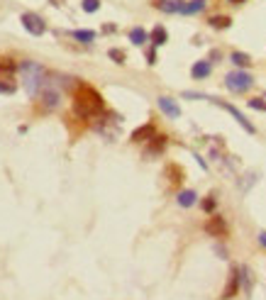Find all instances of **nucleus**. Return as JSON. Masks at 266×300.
Segmentation results:
<instances>
[{"instance_id":"f257e3e1","label":"nucleus","mask_w":266,"mask_h":300,"mask_svg":"<svg viewBox=\"0 0 266 300\" xmlns=\"http://www.w3.org/2000/svg\"><path fill=\"white\" fill-rule=\"evenodd\" d=\"M74 110L83 120H95L100 112L105 110V100L93 86L78 83L76 90H74Z\"/></svg>"},{"instance_id":"f03ea898","label":"nucleus","mask_w":266,"mask_h":300,"mask_svg":"<svg viewBox=\"0 0 266 300\" xmlns=\"http://www.w3.org/2000/svg\"><path fill=\"white\" fill-rule=\"evenodd\" d=\"M17 71L22 73V83H25V88H27V93H30V95H37L46 81V71L39 66L37 61H22V64L17 66Z\"/></svg>"},{"instance_id":"7ed1b4c3","label":"nucleus","mask_w":266,"mask_h":300,"mask_svg":"<svg viewBox=\"0 0 266 300\" xmlns=\"http://www.w3.org/2000/svg\"><path fill=\"white\" fill-rule=\"evenodd\" d=\"M225 86H227L230 93L242 95V93H247V90L254 86V78H252V73H247V71H242V68H237V71H230V73L225 76Z\"/></svg>"},{"instance_id":"20e7f679","label":"nucleus","mask_w":266,"mask_h":300,"mask_svg":"<svg viewBox=\"0 0 266 300\" xmlns=\"http://www.w3.org/2000/svg\"><path fill=\"white\" fill-rule=\"evenodd\" d=\"M20 22H22L25 30H27L30 34H34V37H39V34L46 32L44 20H42L37 12H22V15H20Z\"/></svg>"},{"instance_id":"39448f33","label":"nucleus","mask_w":266,"mask_h":300,"mask_svg":"<svg viewBox=\"0 0 266 300\" xmlns=\"http://www.w3.org/2000/svg\"><path fill=\"white\" fill-rule=\"evenodd\" d=\"M156 10L166 12V15H183V8H186V0H152Z\"/></svg>"},{"instance_id":"423d86ee","label":"nucleus","mask_w":266,"mask_h":300,"mask_svg":"<svg viewBox=\"0 0 266 300\" xmlns=\"http://www.w3.org/2000/svg\"><path fill=\"white\" fill-rule=\"evenodd\" d=\"M215 103H217L220 108H225V110L230 112V115H232L234 120H237V124H242V127H244V132H249V134H254V132H256V127H254V124L249 122V120H247V117H244V115H242L239 110H237L234 105H230V103H222V100H215Z\"/></svg>"},{"instance_id":"0eeeda50","label":"nucleus","mask_w":266,"mask_h":300,"mask_svg":"<svg viewBox=\"0 0 266 300\" xmlns=\"http://www.w3.org/2000/svg\"><path fill=\"white\" fill-rule=\"evenodd\" d=\"M205 232L210 234V237H227V222H225V217L212 215L210 220L205 222Z\"/></svg>"},{"instance_id":"6e6552de","label":"nucleus","mask_w":266,"mask_h":300,"mask_svg":"<svg viewBox=\"0 0 266 300\" xmlns=\"http://www.w3.org/2000/svg\"><path fill=\"white\" fill-rule=\"evenodd\" d=\"M239 288H242V281H239V268H232V271H230V278H227V286H225V290H222V298H225V300L234 298V295L239 293Z\"/></svg>"},{"instance_id":"1a4fd4ad","label":"nucleus","mask_w":266,"mask_h":300,"mask_svg":"<svg viewBox=\"0 0 266 300\" xmlns=\"http://www.w3.org/2000/svg\"><path fill=\"white\" fill-rule=\"evenodd\" d=\"M156 103H159V110L164 112L166 117H171V120H178V117H181V108H178V103L174 98L161 95V98L156 100Z\"/></svg>"},{"instance_id":"9d476101","label":"nucleus","mask_w":266,"mask_h":300,"mask_svg":"<svg viewBox=\"0 0 266 300\" xmlns=\"http://www.w3.org/2000/svg\"><path fill=\"white\" fill-rule=\"evenodd\" d=\"M210 73H212V61H210V59L196 61V64L190 66V76L196 78V81H203V78H208Z\"/></svg>"},{"instance_id":"9b49d317","label":"nucleus","mask_w":266,"mask_h":300,"mask_svg":"<svg viewBox=\"0 0 266 300\" xmlns=\"http://www.w3.org/2000/svg\"><path fill=\"white\" fill-rule=\"evenodd\" d=\"M154 134H156V127L152 122H147L132 132V142H149V139H154Z\"/></svg>"},{"instance_id":"f8f14e48","label":"nucleus","mask_w":266,"mask_h":300,"mask_svg":"<svg viewBox=\"0 0 266 300\" xmlns=\"http://www.w3.org/2000/svg\"><path fill=\"white\" fill-rule=\"evenodd\" d=\"M130 42L134 46H144L147 42H152V37H149V32H147L144 27H132L130 30Z\"/></svg>"},{"instance_id":"ddd939ff","label":"nucleus","mask_w":266,"mask_h":300,"mask_svg":"<svg viewBox=\"0 0 266 300\" xmlns=\"http://www.w3.org/2000/svg\"><path fill=\"white\" fill-rule=\"evenodd\" d=\"M176 203L181 208H193V205L198 203V193H196V190H181L176 195Z\"/></svg>"},{"instance_id":"4468645a","label":"nucleus","mask_w":266,"mask_h":300,"mask_svg":"<svg viewBox=\"0 0 266 300\" xmlns=\"http://www.w3.org/2000/svg\"><path fill=\"white\" fill-rule=\"evenodd\" d=\"M149 37H152V44L154 46H164L168 42V32H166V27H161V24H156L154 30L149 32Z\"/></svg>"},{"instance_id":"2eb2a0df","label":"nucleus","mask_w":266,"mask_h":300,"mask_svg":"<svg viewBox=\"0 0 266 300\" xmlns=\"http://www.w3.org/2000/svg\"><path fill=\"white\" fill-rule=\"evenodd\" d=\"M152 144H149V149H147V154H159V152H164L166 149V134H154V139H149Z\"/></svg>"},{"instance_id":"dca6fc26","label":"nucleus","mask_w":266,"mask_h":300,"mask_svg":"<svg viewBox=\"0 0 266 300\" xmlns=\"http://www.w3.org/2000/svg\"><path fill=\"white\" fill-rule=\"evenodd\" d=\"M208 8V0H188L186 8H183V15H198Z\"/></svg>"},{"instance_id":"f3484780","label":"nucleus","mask_w":266,"mask_h":300,"mask_svg":"<svg viewBox=\"0 0 266 300\" xmlns=\"http://www.w3.org/2000/svg\"><path fill=\"white\" fill-rule=\"evenodd\" d=\"M239 281H242V288L244 293H252V271H249V266H239Z\"/></svg>"},{"instance_id":"a211bd4d","label":"nucleus","mask_w":266,"mask_h":300,"mask_svg":"<svg viewBox=\"0 0 266 300\" xmlns=\"http://www.w3.org/2000/svg\"><path fill=\"white\" fill-rule=\"evenodd\" d=\"M208 22H210V27H215V30H227V27L232 24V20H230L227 15H212Z\"/></svg>"},{"instance_id":"6ab92c4d","label":"nucleus","mask_w":266,"mask_h":300,"mask_svg":"<svg viewBox=\"0 0 266 300\" xmlns=\"http://www.w3.org/2000/svg\"><path fill=\"white\" fill-rule=\"evenodd\" d=\"M230 59H232V64H234L237 68H247L249 64H252L249 54H244V52H232V56H230Z\"/></svg>"},{"instance_id":"aec40b11","label":"nucleus","mask_w":266,"mask_h":300,"mask_svg":"<svg viewBox=\"0 0 266 300\" xmlns=\"http://www.w3.org/2000/svg\"><path fill=\"white\" fill-rule=\"evenodd\" d=\"M71 37L78 39V42H83V44H90V42L95 39V32H90V30H74Z\"/></svg>"},{"instance_id":"412c9836","label":"nucleus","mask_w":266,"mask_h":300,"mask_svg":"<svg viewBox=\"0 0 266 300\" xmlns=\"http://www.w3.org/2000/svg\"><path fill=\"white\" fill-rule=\"evenodd\" d=\"M166 176L171 183H181V178H183V168L176 166V164H168L166 166Z\"/></svg>"},{"instance_id":"4be33fe9","label":"nucleus","mask_w":266,"mask_h":300,"mask_svg":"<svg viewBox=\"0 0 266 300\" xmlns=\"http://www.w3.org/2000/svg\"><path fill=\"white\" fill-rule=\"evenodd\" d=\"M17 90V86L12 83L10 78H0V93H5V95H12Z\"/></svg>"},{"instance_id":"5701e85b","label":"nucleus","mask_w":266,"mask_h":300,"mask_svg":"<svg viewBox=\"0 0 266 300\" xmlns=\"http://www.w3.org/2000/svg\"><path fill=\"white\" fill-rule=\"evenodd\" d=\"M108 56H110L115 64H125V61H127V54H125L122 49H115V46H112L110 52H108Z\"/></svg>"},{"instance_id":"b1692460","label":"nucleus","mask_w":266,"mask_h":300,"mask_svg":"<svg viewBox=\"0 0 266 300\" xmlns=\"http://www.w3.org/2000/svg\"><path fill=\"white\" fill-rule=\"evenodd\" d=\"M81 8L86 12H98L100 10V0H81Z\"/></svg>"},{"instance_id":"393cba45","label":"nucleus","mask_w":266,"mask_h":300,"mask_svg":"<svg viewBox=\"0 0 266 300\" xmlns=\"http://www.w3.org/2000/svg\"><path fill=\"white\" fill-rule=\"evenodd\" d=\"M247 105H249L252 110H266V100L264 98H252Z\"/></svg>"},{"instance_id":"a878e982","label":"nucleus","mask_w":266,"mask_h":300,"mask_svg":"<svg viewBox=\"0 0 266 300\" xmlns=\"http://www.w3.org/2000/svg\"><path fill=\"white\" fill-rule=\"evenodd\" d=\"M215 205H217L215 195H208V198L203 200V210H205V212H212V210H215Z\"/></svg>"},{"instance_id":"bb28decb","label":"nucleus","mask_w":266,"mask_h":300,"mask_svg":"<svg viewBox=\"0 0 266 300\" xmlns=\"http://www.w3.org/2000/svg\"><path fill=\"white\" fill-rule=\"evenodd\" d=\"M147 64H149V66L156 64V49H149V52H147Z\"/></svg>"},{"instance_id":"cd10ccee","label":"nucleus","mask_w":266,"mask_h":300,"mask_svg":"<svg viewBox=\"0 0 266 300\" xmlns=\"http://www.w3.org/2000/svg\"><path fill=\"white\" fill-rule=\"evenodd\" d=\"M256 239H259V244H261V246L266 249V230H261V232L256 234Z\"/></svg>"},{"instance_id":"c85d7f7f","label":"nucleus","mask_w":266,"mask_h":300,"mask_svg":"<svg viewBox=\"0 0 266 300\" xmlns=\"http://www.w3.org/2000/svg\"><path fill=\"white\" fill-rule=\"evenodd\" d=\"M230 5H242V3H247V0H227Z\"/></svg>"},{"instance_id":"c756f323","label":"nucleus","mask_w":266,"mask_h":300,"mask_svg":"<svg viewBox=\"0 0 266 300\" xmlns=\"http://www.w3.org/2000/svg\"><path fill=\"white\" fill-rule=\"evenodd\" d=\"M52 3H54V5H61V3H64V0H52Z\"/></svg>"},{"instance_id":"7c9ffc66","label":"nucleus","mask_w":266,"mask_h":300,"mask_svg":"<svg viewBox=\"0 0 266 300\" xmlns=\"http://www.w3.org/2000/svg\"><path fill=\"white\" fill-rule=\"evenodd\" d=\"M264 100H266V93H264Z\"/></svg>"}]
</instances>
